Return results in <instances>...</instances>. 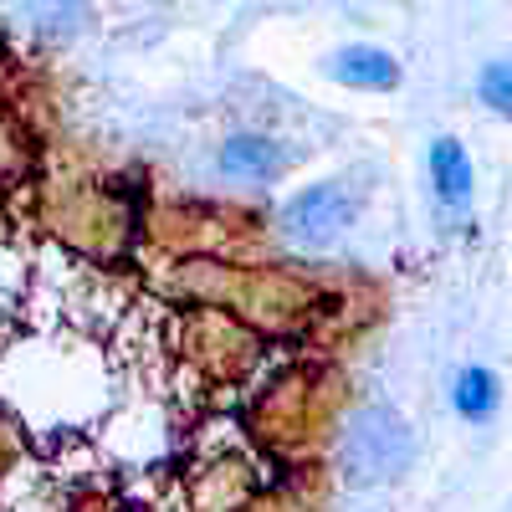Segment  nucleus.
<instances>
[{"instance_id":"f257e3e1","label":"nucleus","mask_w":512,"mask_h":512,"mask_svg":"<svg viewBox=\"0 0 512 512\" xmlns=\"http://www.w3.org/2000/svg\"><path fill=\"white\" fill-rule=\"evenodd\" d=\"M415 461V431L395 405H364L344 420L338 436V472L349 487L400 482Z\"/></svg>"},{"instance_id":"f03ea898","label":"nucleus","mask_w":512,"mask_h":512,"mask_svg":"<svg viewBox=\"0 0 512 512\" xmlns=\"http://www.w3.org/2000/svg\"><path fill=\"white\" fill-rule=\"evenodd\" d=\"M359 190L344 185V180H323V185H308L303 195H292L287 210H282V231L297 241V246H333L354 221H359Z\"/></svg>"},{"instance_id":"7ed1b4c3","label":"nucleus","mask_w":512,"mask_h":512,"mask_svg":"<svg viewBox=\"0 0 512 512\" xmlns=\"http://www.w3.org/2000/svg\"><path fill=\"white\" fill-rule=\"evenodd\" d=\"M323 72L333 82H344L354 93H395L400 88V62L384 52V47H369V41H354V47H338Z\"/></svg>"},{"instance_id":"20e7f679","label":"nucleus","mask_w":512,"mask_h":512,"mask_svg":"<svg viewBox=\"0 0 512 512\" xmlns=\"http://www.w3.org/2000/svg\"><path fill=\"white\" fill-rule=\"evenodd\" d=\"M287 164H292V154L267 134H231L221 144V175H231V180L272 185V180L287 175Z\"/></svg>"},{"instance_id":"39448f33","label":"nucleus","mask_w":512,"mask_h":512,"mask_svg":"<svg viewBox=\"0 0 512 512\" xmlns=\"http://www.w3.org/2000/svg\"><path fill=\"white\" fill-rule=\"evenodd\" d=\"M431 185L441 195V205L451 210H466L477 195V169H472V154H466L456 139H436L431 144Z\"/></svg>"},{"instance_id":"423d86ee","label":"nucleus","mask_w":512,"mask_h":512,"mask_svg":"<svg viewBox=\"0 0 512 512\" xmlns=\"http://www.w3.org/2000/svg\"><path fill=\"white\" fill-rule=\"evenodd\" d=\"M497 400H502V384H497V374L482 369V364H466V369L456 374V384H451V405H456V415H466V420H492V415H497Z\"/></svg>"},{"instance_id":"0eeeda50","label":"nucleus","mask_w":512,"mask_h":512,"mask_svg":"<svg viewBox=\"0 0 512 512\" xmlns=\"http://www.w3.org/2000/svg\"><path fill=\"white\" fill-rule=\"evenodd\" d=\"M477 98H482L497 118L512 123V62H507V57H497V62H487V67L477 72Z\"/></svg>"},{"instance_id":"6e6552de","label":"nucleus","mask_w":512,"mask_h":512,"mask_svg":"<svg viewBox=\"0 0 512 512\" xmlns=\"http://www.w3.org/2000/svg\"><path fill=\"white\" fill-rule=\"evenodd\" d=\"M6 169H11V144L0 139V175H6Z\"/></svg>"}]
</instances>
